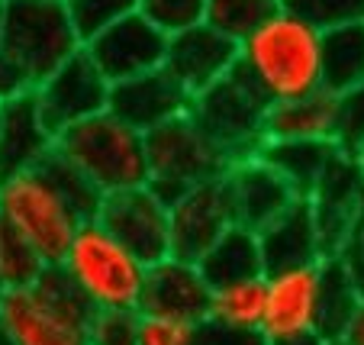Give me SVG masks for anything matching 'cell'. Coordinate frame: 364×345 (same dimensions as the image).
<instances>
[{
	"label": "cell",
	"mask_w": 364,
	"mask_h": 345,
	"mask_svg": "<svg viewBox=\"0 0 364 345\" xmlns=\"http://www.w3.org/2000/svg\"><path fill=\"white\" fill-rule=\"evenodd\" d=\"M100 201V191L58 152L26 171L0 178V223L46 268L62 262L77 226L94 220Z\"/></svg>",
	"instance_id": "6da1fadb"
},
{
	"label": "cell",
	"mask_w": 364,
	"mask_h": 345,
	"mask_svg": "<svg viewBox=\"0 0 364 345\" xmlns=\"http://www.w3.org/2000/svg\"><path fill=\"white\" fill-rule=\"evenodd\" d=\"M319 42H323L319 29L277 7L262 26H255L245 39H239L235 71L268 107L296 100L313 90H323Z\"/></svg>",
	"instance_id": "7a4b0ae2"
},
{
	"label": "cell",
	"mask_w": 364,
	"mask_h": 345,
	"mask_svg": "<svg viewBox=\"0 0 364 345\" xmlns=\"http://www.w3.org/2000/svg\"><path fill=\"white\" fill-rule=\"evenodd\" d=\"M90 310L58 268L0 294V345H87Z\"/></svg>",
	"instance_id": "3957f363"
},
{
	"label": "cell",
	"mask_w": 364,
	"mask_h": 345,
	"mask_svg": "<svg viewBox=\"0 0 364 345\" xmlns=\"http://www.w3.org/2000/svg\"><path fill=\"white\" fill-rule=\"evenodd\" d=\"M90 310H139L149 265L97 220H84L55 265Z\"/></svg>",
	"instance_id": "277c9868"
},
{
	"label": "cell",
	"mask_w": 364,
	"mask_h": 345,
	"mask_svg": "<svg viewBox=\"0 0 364 345\" xmlns=\"http://www.w3.org/2000/svg\"><path fill=\"white\" fill-rule=\"evenodd\" d=\"M81 46L84 36L65 0H0V52L14 58L33 87Z\"/></svg>",
	"instance_id": "5b68a950"
},
{
	"label": "cell",
	"mask_w": 364,
	"mask_h": 345,
	"mask_svg": "<svg viewBox=\"0 0 364 345\" xmlns=\"http://www.w3.org/2000/svg\"><path fill=\"white\" fill-rule=\"evenodd\" d=\"M55 152L68 165H75L100 191V197L142 187L149 181L145 136L117 120L110 110L58 132Z\"/></svg>",
	"instance_id": "8992f818"
},
{
	"label": "cell",
	"mask_w": 364,
	"mask_h": 345,
	"mask_svg": "<svg viewBox=\"0 0 364 345\" xmlns=\"http://www.w3.org/2000/svg\"><path fill=\"white\" fill-rule=\"evenodd\" d=\"M145 165H149L145 187L168 207L187 187L220 178L229 168V159L193 123L191 113H184L159 129L145 132Z\"/></svg>",
	"instance_id": "52a82bcc"
},
{
	"label": "cell",
	"mask_w": 364,
	"mask_h": 345,
	"mask_svg": "<svg viewBox=\"0 0 364 345\" xmlns=\"http://www.w3.org/2000/svg\"><path fill=\"white\" fill-rule=\"evenodd\" d=\"M191 117L229 159V165L258 155V149L264 145L268 104L255 94V87L235 68L206 90L193 94Z\"/></svg>",
	"instance_id": "ba28073f"
},
{
	"label": "cell",
	"mask_w": 364,
	"mask_h": 345,
	"mask_svg": "<svg viewBox=\"0 0 364 345\" xmlns=\"http://www.w3.org/2000/svg\"><path fill=\"white\" fill-rule=\"evenodd\" d=\"M81 48L100 68V75L110 84H117L126 81V78L161 68L168 36L136 10V14H126L119 20L107 23V26L94 29L90 36H84Z\"/></svg>",
	"instance_id": "9c48e42d"
},
{
	"label": "cell",
	"mask_w": 364,
	"mask_h": 345,
	"mask_svg": "<svg viewBox=\"0 0 364 345\" xmlns=\"http://www.w3.org/2000/svg\"><path fill=\"white\" fill-rule=\"evenodd\" d=\"M33 97L39 104V113L52 132H65L84 120L107 110L110 100V81L100 75L87 52H75L68 62H62L46 81L33 87Z\"/></svg>",
	"instance_id": "30bf717a"
},
{
	"label": "cell",
	"mask_w": 364,
	"mask_h": 345,
	"mask_svg": "<svg viewBox=\"0 0 364 345\" xmlns=\"http://www.w3.org/2000/svg\"><path fill=\"white\" fill-rule=\"evenodd\" d=\"M100 223L113 239H119L139 262L155 265L171 255L168 239V207L149 191V187H129V191L107 193L97 207Z\"/></svg>",
	"instance_id": "8fae6325"
},
{
	"label": "cell",
	"mask_w": 364,
	"mask_h": 345,
	"mask_svg": "<svg viewBox=\"0 0 364 345\" xmlns=\"http://www.w3.org/2000/svg\"><path fill=\"white\" fill-rule=\"evenodd\" d=\"M306 203L313 210V216H316L323 258L342 255L348 249L355 229L364 220V181H361L355 159L338 152L332 159V165L326 168L316 191L306 197Z\"/></svg>",
	"instance_id": "7c38bea8"
},
{
	"label": "cell",
	"mask_w": 364,
	"mask_h": 345,
	"mask_svg": "<svg viewBox=\"0 0 364 345\" xmlns=\"http://www.w3.org/2000/svg\"><path fill=\"white\" fill-rule=\"evenodd\" d=\"M229 226H232V207L223 174L187 187L178 201L168 203V239L174 258L197 262Z\"/></svg>",
	"instance_id": "4fadbf2b"
},
{
	"label": "cell",
	"mask_w": 364,
	"mask_h": 345,
	"mask_svg": "<svg viewBox=\"0 0 364 345\" xmlns=\"http://www.w3.org/2000/svg\"><path fill=\"white\" fill-rule=\"evenodd\" d=\"M319 262L277 268L264 275V319L262 336L268 342L316 332Z\"/></svg>",
	"instance_id": "5bb4252c"
},
{
	"label": "cell",
	"mask_w": 364,
	"mask_h": 345,
	"mask_svg": "<svg viewBox=\"0 0 364 345\" xmlns=\"http://www.w3.org/2000/svg\"><path fill=\"white\" fill-rule=\"evenodd\" d=\"M191 100L193 97L165 68H155V71H145V75L110 84L107 110L145 136V132L191 113Z\"/></svg>",
	"instance_id": "9a60e30c"
},
{
	"label": "cell",
	"mask_w": 364,
	"mask_h": 345,
	"mask_svg": "<svg viewBox=\"0 0 364 345\" xmlns=\"http://www.w3.org/2000/svg\"><path fill=\"white\" fill-rule=\"evenodd\" d=\"M235 52H239V42L216 33L206 23H197V26H187L181 33L168 36L161 68L193 97L235 68Z\"/></svg>",
	"instance_id": "2e32d148"
},
{
	"label": "cell",
	"mask_w": 364,
	"mask_h": 345,
	"mask_svg": "<svg viewBox=\"0 0 364 345\" xmlns=\"http://www.w3.org/2000/svg\"><path fill=\"white\" fill-rule=\"evenodd\" d=\"M223 181H226L229 207H232V223L252 233H262L271 220H277L284 210L300 201L294 187L258 155L232 161L223 171Z\"/></svg>",
	"instance_id": "e0dca14e"
},
{
	"label": "cell",
	"mask_w": 364,
	"mask_h": 345,
	"mask_svg": "<svg viewBox=\"0 0 364 345\" xmlns=\"http://www.w3.org/2000/svg\"><path fill=\"white\" fill-rule=\"evenodd\" d=\"M210 297H213V287L203 281L197 262L168 255L149 265V271H145L139 313H159V317L200 323L210 317Z\"/></svg>",
	"instance_id": "ac0fdd59"
},
{
	"label": "cell",
	"mask_w": 364,
	"mask_h": 345,
	"mask_svg": "<svg viewBox=\"0 0 364 345\" xmlns=\"http://www.w3.org/2000/svg\"><path fill=\"white\" fill-rule=\"evenodd\" d=\"M55 152V132L46 126L33 90L0 104V178L46 161Z\"/></svg>",
	"instance_id": "d6986e66"
},
{
	"label": "cell",
	"mask_w": 364,
	"mask_h": 345,
	"mask_svg": "<svg viewBox=\"0 0 364 345\" xmlns=\"http://www.w3.org/2000/svg\"><path fill=\"white\" fill-rule=\"evenodd\" d=\"M262 245L264 275L277 268H296V265H316L323 258V242H319L316 216L309 210L306 201H296L287 207L277 220L258 233Z\"/></svg>",
	"instance_id": "ffe728a7"
},
{
	"label": "cell",
	"mask_w": 364,
	"mask_h": 345,
	"mask_svg": "<svg viewBox=\"0 0 364 345\" xmlns=\"http://www.w3.org/2000/svg\"><path fill=\"white\" fill-rule=\"evenodd\" d=\"M336 155L338 149L332 142H313V139H264V145L258 149V159L274 168L300 201L316 191Z\"/></svg>",
	"instance_id": "44dd1931"
},
{
	"label": "cell",
	"mask_w": 364,
	"mask_h": 345,
	"mask_svg": "<svg viewBox=\"0 0 364 345\" xmlns=\"http://www.w3.org/2000/svg\"><path fill=\"white\" fill-rule=\"evenodd\" d=\"M364 294L342 255L319 258V304H316V336L338 342L358 313Z\"/></svg>",
	"instance_id": "7402d4cb"
},
{
	"label": "cell",
	"mask_w": 364,
	"mask_h": 345,
	"mask_svg": "<svg viewBox=\"0 0 364 345\" xmlns=\"http://www.w3.org/2000/svg\"><path fill=\"white\" fill-rule=\"evenodd\" d=\"M197 268L210 287H226L235 281H248V277H262V245H258V233L245 226H229L220 239L197 258Z\"/></svg>",
	"instance_id": "603a6c76"
},
{
	"label": "cell",
	"mask_w": 364,
	"mask_h": 345,
	"mask_svg": "<svg viewBox=\"0 0 364 345\" xmlns=\"http://www.w3.org/2000/svg\"><path fill=\"white\" fill-rule=\"evenodd\" d=\"M336 126V94L313 90L296 100L271 104L264 117V139H313V142H332Z\"/></svg>",
	"instance_id": "cb8c5ba5"
},
{
	"label": "cell",
	"mask_w": 364,
	"mask_h": 345,
	"mask_svg": "<svg viewBox=\"0 0 364 345\" xmlns=\"http://www.w3.org/2000/svg\"><path fill=\"white\" fill-rule=\"evenodd\" d=\"M319 65H323V90L342 94L364 84V23L326 29L319 42Z\"/></svg>",
	"instance_id": "d4e9b609"
},
{
	"label": "cell",
	"mask_w": 364,
	"mask_h": 345,
	"mask_svg": "<svg viewBox=\"0 0 364 345\" xmlns=\"http://www.w3.org/2000/svg\"><path fill=\"white\" fill-rule=\"evenodd\" d=\"M232 329H258L264 319V275L216 287L210 297V317Z\"/></svg>",
	"instance_id": "484cf974"
},
{
	"label": "cell",
	"mask_w": 364,
	"mask_h": 345,
	"mask_svg": "<svg viewBox=\"0 0 364 345\" xmlns=\"http://www.w3.org/2000/svg\"><path fill=\"white\" fill-rule=\"evenodd\" d=\"M277 7H281V0H206L203 23L239 42L255 26H262Z\"/></svg>",
	"instance_id": "4316f807"
},
{
	"label": "cell",
	"mask_w": 364,
	"mask_h": 345,
	"mask_svg": "<svg viewBox=\"0 0 364 345\" xmlns=\"http://www.w3.org/2000/svg\"><path fill=\"white\" fill-rule=\"evenodd\" d=\"M281 7L306 20L319 33L364 23V0H281Z\"/></svg>",
	"instance_id": "83f0119b"
},
{
	"label": "cell",
	"mask_w": 364,
	"mask_h": 345,
	"mask_svg": "<svg viewBox=\"0 0 364 345\" xmlns=\"http://www.w3.org/2000/svg\"><path fill=\"white\" fill-rule=\"evenodd\" d=\"M364 142V84L336 94V126L332 145L345 155H355Z\"/></svg>",
	"instance_id": "f1b7e54d"
},
{
	"label": "cell",
	"mask_w": 364,
	"mask_h": 345,
	"mask_svg": "<svg viewBox=\"0 0 364 345\" xmlns=\"http://www.w3.org/2000/svg\"><path fill=\"white\" fill-rule=\"evenodd\" d=\"M139 14L151 20L165 36L203 23L206 0H139Z\"/></svg>",
	"instance_id": "f546056e"
},
{
	"label": "cell",
	"mask_w": 364,
	"mask_h": 345,
	"mask_svg": "<svg viewBox=\"0 0 364 345\" xmlns=\"http://www.w3.org/2000/svg\"><path fill=\"white\" fill-rule=\"evenodd\" d=\"M87 345H139V310H97Z\"/></svg>",
	"instance_id": "4dcf8cb0"
},
{
	"label": "cell",
	"mask_w": 364,
	"mask_h": 345,
	"mask_svg": "<svg viewBox=\"0 0 364 345\" xmlns=\"http://www.w3.org/2000/svg\"><path fill=\"white\" fill-rule=\"evenodd\" d=\"M65 4H68L81 36H90L94 29L139 10V0H65Z\"/></svg>",
	"instance_id": "1f68e13d"
},
{
	"label": "cell",
	"mask_w": 364,
	"mask_h": 345,
	"mask_svg": "<svg viewBox=\"0 0 364 345\" xmlns=\"http://www.w3.org/2000/svg\"><path fill=\"white\" fill-rule=\"evenodd\" d=\"M193 326L197 323H187V319L139 313V345H191Z\"/></svg>",
	"instance_id": "d6a6232c"
},
{
	"label": "cell",
	"mask_w": 364,
	"mask_h": 345,
	"mask_svg": "<svg viewBox=\"0 0 364 345\" xmlns=\"http://www.w3.org/2000/svg\"><path fill=\"white\" fill-rule=\"evenodd\" d=\"M191 345H268V339L258 329H232L216 319H200L193 326V342Z\"/></svg>",
	"instance_id": "836d02e7"
},
{
	"label": "cell",
	"mask_w": 364,
	"mask_h": 345,
	"mask_svg": "<svg viewBox=\"0 0 364 345\" xmlns=\"http://www.w3.org/2000/svg\"><path fill=\"white\" fill-rule=\"evenodd\" d=\"M29 90H33V84L26 81V75L16 68L14 58L0 52V104H4V100H14V97H20V94H29Z\"/></svg>",
	"instance_id": "e575fe53"
},
{
	"label": "cell",
	"mask_w": 364,
	"mask_h": 345,
	"mask_svg": "<svg viewBox=\"0 0 364 345\" xmlns=\"http://www.w3.org/2000/svg\"><path fill=\"white\" fill-rule=\"evenodd\" d=\"M338 342H345V345H364V300H361V307H358V313L351 317L348 329H345V336L338 339Z\"/></svg>",
	"instance_id": "d590c367"
},
{
	"label": "cell",
	"mask_w": 364,
	"mask_h": 345,
	"mask_svg": "<svg viewBox=\"0 0 364 345\" xmlns=\"http://www.w3.org/2000/svg\"><path fill=\"white\" fill-rule=\"evenodd\" d=\"M268 345H329L323 336L316 332H306V336H290V339H277V342H268Z\"/></svg>",
	"instance_id": "8d00e7d4"
},
{
	"label": "cell",
	"mask_w": 364,
	"mask_h": 345,
	"mask_svg": "<svg viewBox=\"0 0 364 345\" xmlns=\"http://www.w3.org/2000/svg\"><path fill=\"white\" fill-rule=\"evenodd\" d=\"M4 242H7V226L0 223V294L7 290V284H4Z\"/></svg>",
	"instance_id": "74e56055"
},
{
	"label": "cell",
	"mask_w": 364,
	"mask_h": 345,
	"mask_svg": "<svg viewBox=\"0 0 364 345\" xmlns=\"http://www.w3.org/2000/svg\"><path fill=\"white\" fill-rule=\"evenodd\" d=\"M351 159H355L358 171H361V181H364V142H361V149H358V152H355V155H351Z\"/></svg>",
	"instance_id": "f35d334b"
},
{
	"label": "cell",
	"mask_w": 364,
	"mask_h": 345,
	"mask_svg": "<svg viewBox=\"0 0 364 345\" xmlns=\"http://www.w3.org/2000/svg\"><path fill=\"white\" fill-rule=\"evenodd\" d=\"M329 345H345V342H329Z\"/></svg>",
	"instance_id": "ab89813d"
}]
</instances>
